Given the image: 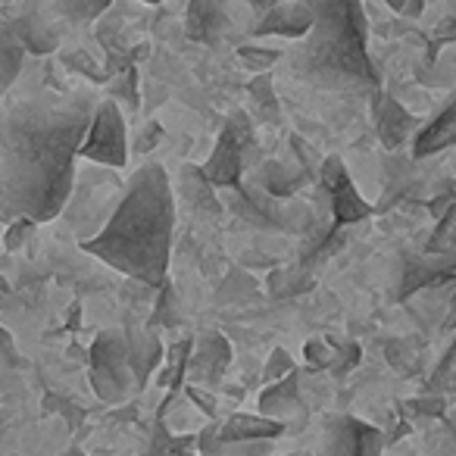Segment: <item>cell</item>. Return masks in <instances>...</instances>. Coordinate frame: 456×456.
<instances>
[{
  "label": "cell",
  "mask_w": 456,
  "mask_h": 456,
  "mask_svg": "<svg viewBox=\"0 0 456 456\" xmlns=\"http://www.w3.org/2000/svg\"><path fill=\"white\" fill-rule=\"evenodd\" d=\"M94 110V94L72 91L26 97L0 113V219H57L76 184V157Z\"/></svg>",
  "instance_id": "obj_1"
},
{
  "label": "cell",
  "mask_w": 456,
  "mask_h": 456,
  "mask_svg": "<svg viewBox=\"0 0 456 456\" xmlns=\"http://www.w3.org/2000/svg\"><path fill=\"white\" fill-rule=\"evenodd\" d=\"M172 225H175V203L163 166L147 163L128 182L119 207L113 209L101 235L82 244L107 266L122 275L159 285L169 269Z\"/></svg>",
  "instance_id": "obj_2"
},
{
  "label": "cell",
  "mask_w": 456,
  "mask_h": 456,
  "mask_svg": "<svg viewBox=\"0 0 456 456\" xmlns=\"http://www.w3.org/2000/svg\"><path fill=\"white\" fill-rule=\"evenodd\" d=\"M300 82L325 91H369L379 85L366 53V22L356 4H313L310 28L288 53Z\"/></svg>",
  "instance_id": "obj_3"
},
{
  "label": "cell",
  "mask_w": 456,
  "mask_h": 456,
  "mask_svg": "<svg viewBox=\"0 0 456 456\" xmlns=\"http://www.w3.org/2000/svg\"><path fill=\"white\" fill-rule=\"evenodd\" d=\"M78 153L103 166L126 163V126H122V116L113 101H97L94 119H91Z\"/></svg>",
  "instance_id": "obj_4"
},
{
  "label": "cell",
  "mask_w": 456,
  "mask_h": 456,
  "mask_svg": "<svg viewBox=\"0 0 456 456\" xmlns=\"http://www.w3.org/2000/svg\"><path fill=\"white\" fill-rule=\"evenodd\" d=\"M319 456H381V431L360 419H335L325 431Z\"/></svg>",
  "instance_id": "obj_5"
},
{
  "label": "cell",
  "mask_w": 456,
  "mask_h": 456,
  "mask_svg": "<svg viewBox=\"0 0 456 456\" xmlns=\"http://www.w3.org/2000/svg\"><path fill=\"white\" fill-rule=\"evenodd\" d=\"M450 141H453V107L444 110L441 119H437L428 132H422V138L416 141V157L441 151V147H447Z\"/></svg>",
  "instance_id": "obj_6"
}]
</instances>
